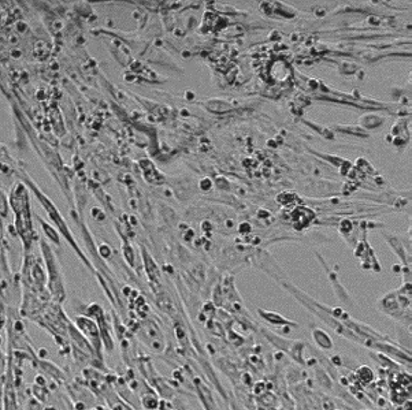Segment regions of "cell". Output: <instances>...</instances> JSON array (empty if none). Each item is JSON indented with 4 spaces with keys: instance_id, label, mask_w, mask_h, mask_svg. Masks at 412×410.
<instances>
[{
    "instance_id": "6da1fadb",
    "label": "cell",
    "mask_w": 412,
    "mask_h": 410,
    "mask_svg": "<svg viewBox=\"0 0 412 410\" xmlns=\"http://www.w3.org/2000/svg\"><path fill=\"white\" fill-rule=\"evenodd\" d=\"M312 339H314L315 343L321 349H323V350H330V349H333L332 338H330V335H329L327 332H325V331L319 330V328L312 331Z\"/></svg>"
}]
</instances>
